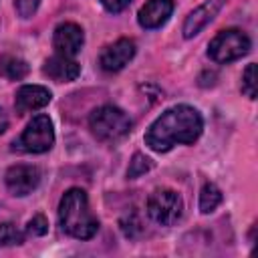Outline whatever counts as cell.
I'll return each mask as SVG.
<instances>
[{
    "mask_svg": "<svg viewBox=\"0 0 258 258\" xmlns=\"http://www.w3.org/2000/svg\"><path fill=\"white\" fill-rule=\"evenodd\" d=\"M226 4V0H206L204 4H200L194 12H189V16L183 22V36L185 38H194L196 34H200L214 18L216 14L222 10V6Z\"/></svg>",
    "mask_w": 258,
    "mask_h": 258,
    "instance_id": "10",
    "label": "cell"
},
{
    "mask_svg": "<svg viewBox=\"0 0 258 258\" xmlns=\"http://www.w3.org/2000/svg\"><path fill=\"white\" fill-rule=\"evenodd\" d=\"M85 42V34H83V28L75 22H62L54 28V34H52V46L56 48L58 54H64V56H75L81 46Z\"/></svg>",
    "mask_w": 258,
    "mask_h": 258,
    "instance_id": "9",
    "label": "cell"
},
{
    "mask_svg": "<svg viewBox=\"0 0 258 258\" xmlns=\"http://www.w3.org/2000/svg\"><path fill=\"white\" fill-rule=\"evenodd\" d=\"M131 119L129 115L115 107V105H103L95 109L89 117V127L93 135L101 141H119L131 131Z\"/></svg>",
    "mask_w": 258,
    "mask_h": 258,
    "instance_id": "3",
    "label": "cell"
},
{
    "mask_svg": "<svg viewBox=\"0 0 258 258\" xmlns=\"http://www.w3.org/2000/svg\"><path fill=\"white\" fill-rule=\"evenodd\" d=\"M2 73H4L8 79H12V81H20V79H24V77L28 75V64H26V60H22V58L6 56V58L2 60Z\"/></svg>",
    "mask_w": 258,
    "mask_h": 258,
    "instance_id": "15",
    "label": "cell"
},
{
    "mask_svg": "<svg viewBox=\"0 0 258 258\" xmlns=\"http://www.w3.org/2000/svg\"><path fill=\"white\" fill-rule=\"evenodd\" d=\"M52 95L46 87L42 85H24L16 91V99H14V107L18 111V115L30 113V111H38L42 107H46L50 103Z\"/></svg>",
    "mask_w": 258,
    "mask_h": 258,
    "instance_id": "11",
    "label": "cell"
},
{
    "mask_svg": "<svg viewBox=\"0 0 258 258\" xmlns=\"http://www.w3.org/2000/svg\"><path fill=\"white\" fill-rule=\"evenodd\" d=\"M6 187L10 189V194L14 196H28L32 189H36L38 181H40V171L34 165H26V163H18L8 167L6 175H4Z\"/></svg>",
    "mask_w": 258,
    "mask_h": 258,
    "instance_id": "7",
    "label": "cell"
},
{
    "mask_svg": "<svg viewBox=\"0 0 258 258\" xmlns=\"http://www.w3.org/2000/svg\"><path fill=\"white\" fill-rule=\"evenodd\" d=\"M151 167H153V163H151V159H149V157H145L143 153H135V155L131 157V161H129L127 177H129V179H135V177H139V175L147 173Z\"/></svg>",
    "mask_w": 258,
    "mask_h": 258,
    "instance_id": "17",
    "label": "cell"
},
{
    "mask_svg": "<svg viewBox=\"0 0 258 258\" xmlns=\"http://www.w3.org/2000/svg\"><path fill=\"white\" fill-rule=\"evenodd\" d=\"M204 129V121L198 109L189 105H175L163 111L147 129L145 145L157 153L169 151L173 145L194 143Z\"/></svg>",
    "mask_w": 258,
    "mask_h": 258,
    "instance_id": "1",
    "label": "cell"
},
{
    "mask_svg": "<svg viewBox=\"0 0 258 258\" xmlns=\"http://www.w3.org/2000/svg\"><path fill=\"white\" fill-rule=\"evenodd\" d=\"M52 143H54V129H52V121L46 115L32 117V121L26 125L18 141H14V145L26 153H44L52 147Z\"/></svg>",
    "mask_w": 258,
    "mask_h": 258,
    "instance_id": "6",
    "label": "cell"
},
{
    "mask_svg": "<svg viewBox=\"0 0 258 258\" xmlns=\"http://www.w3.org/2000/svg\"><path fill=\"white\" fill-rule=\"evenodd\" d=\"M242 93L250 99H256V64L250 62L242 75Z\"/></svg>",
    "mask_w": 258,
    "mask_h": 258,
    "instance_id": "18",
    "label": "cell"
},
{
    "mask_svg": "<svg viewBox=\"0 0 258 258\" xmlns=\"http://www.w3.org/2000/svg\"><path fill=\"white\" fill-rule=\"evenodd\" d=\"M42 71L56 83H71L81 75V64L77 60H73V56L54 54L44 62Z\"/></svg>",
    "mask_w": 258,
    "mask_h": 258,
    "instance_id": "13",
    "label": "cell"
},
{
    "mask_svg": "<svg viewBox=\"0 0 258 258\" xmlns=\"http://www.w3.org/2000/svg\"><path fill=\"white\" fill-rule=\"evenodd\" d=\"M26 230H28L32 236H44V234L48 232V220H46L42 214H36L32 220H28Z\"/></svg>",
    "mask_w": 258,
    "mask_h": 258,
    "instance_id": "19",
    "label": "cell"
},
{
    "mask_svg": "<svg viewBox=\"0 0 258 258\" xmlns=\"http://www.w3.org/2000/svg\"><path fill=\"white\" fill-rule=\"evenodd\" d=\"M222 204V191L216 183L208 181L204 183L202 191H200V212L202 214H212L218 206Z\"/></svg>",
    "mask_w": 258,
    "mask_h": 258,
    "instance_id": "14",
    "label": "cell"
},
{
    "mask_svg": "<svg viewBox=\"0 0 258 258\" xmlns=\"http://www.w3.org/2000/svg\"><path fill=\"white\" fill-rule=\"evenodd\" d=\"M101 4L109 12H121V10H125L131 4V0H101Z\"/></svg>",
    "mask_w": 258,
    "mask_h": 258,
    "instance_id": "21",
    "label": "cell"
},
{
    "mask_svg": "<svg viewBox=\"0 0 258 258\" xmlns=\"http://www.w3.org/2000/svg\"><path fill=\"white\" fill-rule=\"evenodd\" d=\"M171 12H173V0H147L137 14V22L143 28L153 30L163 26L171 16Z\"/></svg>",
    "mask_w": 258,
    "mask_h": 258,
    "instance_id": "12",
    "label": "cell"
},
{
    "mask_svg": "<svg viewBox=\"0 0 258 258\" xmlns=\"http://www.w3.org/2000/svg\"><path fill=\"white\" fill-rule=\"evenodd\" d=\"M22 242H24V234L12 222L0 224V246H18Z\"/></svg>",
    "mask_w": 258,
    "mask_h": 258,
    "instance_id": "16",
    "label": "cell"
},
{
    "mask_svg": "<svg viewBox=\"0 0 258 258\" xmlns=\"http://www.w3.org/2000/svg\"><path fill=\"white\" fill-rule=\"evenodd\" d=\"M147 214L159 226H173L183 214V202L173 189H155L147 198Z\"/></svg>",
    "mask_w": 258,
    "mask_h": 258,
    "instance_id": "5",
    "label": "cell"
},
{
    "mask_svg": "<svg viewBox=\"0 0 258 258\" xmlns=\"http://www.w3.org/2000/svg\"><path fill=\"white\" fill-rule=\"evenodd\" d=\"M6 129H8V117H6V113L0 109V135H2Z\"/></svg>",
    "mask_w": 258,
    "mask_h": 258,
    "instance_id": "22",
    "label": "cell"
},
{
    "mask_svg": "<svg viewBox=\"0 0 258 258\" xmlns=\"http://www.w3.org/2000/svg\"><path fill=\"white\" fill-rule=\"evenodd\" d=\"M250 38L246 32L238 30V28H228V30H222L218 32L210 44H208V54L212 60L216 62H232V60H238L242 58L244 54L250 52Z\"/></svg>",
    "mask_w": 258,
    "mask_h": 258,
    "instance_id": "4",
    "label": "cell"
},
{
    "mask_svg": "<svg viewBox=\"0 0 258 258\" xmlns=\"http://www.w3.org/2000/svg\"><path fill=\"white\" fill-rule=\"evenodd\" d=\"M58 222H60V228L77 240H91L97 234L99 220L91 212L85 189L71 187L64 191L58 204Z\"/></svg>",
    "mask_w": 258,
    "mask_h": 258,
    "instance_id": "2",
    "label": "cell"
},
{
    "mask_svg": "<svg viewBox=\"0 0 258 258\" xmlns=\"http://www.w3.org/2000/svg\"><path fill=\"white\" fill-rule=\"evenodd\" d=\"M135 56V42L131 38H119L117 42L109 44L101 56H99V64L103 71L107 73H117L121 71L131 58Z\"/></svg>",
    "mask_w": 258,
    "mask_h": 258,
    "instance_id": "8",
    "label": "cell"
},
{
    "mask_svg": "<svg viewBox=\"0 0 258 258\" xmlns=\"http://www.w3.org/2000/svg\"><path fill=\"white\" fill-rule=\"evenodd\" d=\"M40 0H14V6H16V12L22 16V18H30L36 8H38Z\"/></svg>",
    "mask_w": 258,
    "mask_h": 258,
    "instance_id": "20",
    "label": "cell"
}]
</instances>
